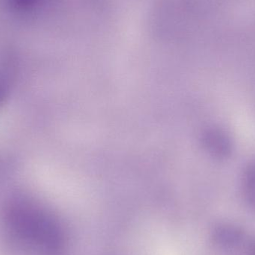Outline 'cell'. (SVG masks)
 <instances>
[{"instance_id": "1", "label": "cell", "mask_w": 255, "mask_h": 255, "mask_svg": "<svg viewBox=\"0 0 255 255\" xmlns=\"http://www.w3.org/2000/svg\"><path fill=\"white\" fill-rule=\"evenodd\" d=\"M7 227L21 244L41 253L58 251L62 242L59 226L53 217L32 201L15 199L7 209Z\"/></svg>"}, {"instance_id": "2", "label": "cell", "mask_w": 255, "mask_h": 255, "mask_svg": "<svg viewBox=\"0 0 255 255\" xmlns=\"http://www.w3.org/2000/svg\"><path fill=\"white\" fill-rule=\"evenodd\" d=\"M205 142L209 151L216 157L226 158L232 152V139L222 129L214 128L208 130L205 136Z\"/></svg>"}, {"instance_id": "3", "label": "cell", "mask_w": 255, "mask_h": 255, "mask_svg": "<svg viewBox=\"0 0 255 255\" xmlns=\"http://www.w3.org/2000/svg\"><path fill=\"white\" fill-rule=\"evenodd\" d=\"M244 187L247 200L255 208V164L250 166L246 172Z\"/></svg>"}, {"instance_id": "4", "label": "cell", "mask_w": 255, "mask_h": 255, "mask_svg": "<svg viewBox=\"0 0 255 255\" xmlns=\"http://www.w3.org/2000/svg\"><path fill=\"white\" fill-rule=\"evenodd\" d=\"M7 94V87L2 79H0V104L5 100Z\"/></svg>"}, {"instance_id": "5", "label": "cell", "mask_w": 255, "mask_h": 255, "mask_svg": "<svg viewBox=\"0 0 255 255\" xmlns=\"http://www.w3.org/2000/svg\"><path fill=\"white\" fill-rule=\"evenodd\" d=\"M12 1L16 7H25L34 4L37 0H12Z\"/></svg>"}, {"instance_id": "6", "label": "cell", "mask_w": 255, "mask_h": 255, "mask_svg": "<svg viewBox=\"0 0 255 255\" xmlns=\"http://www.w3.org/2000/svg\"></svg>"}]
</instances>
